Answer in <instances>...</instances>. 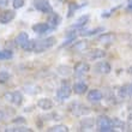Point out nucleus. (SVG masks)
<instances>
[{"label":"nucleus","mask_w":132,"mask_h":132,"mask_svg":"<svg viewBox=\"0 0 132 132\" xmlns=\"http://www.w3.org/2000/svg\"><path fill=\"white\" fill-rule=\"evenodd\" d=\"M127 119H129L130 121H132V109H131V112L129 113V115H127Z\"/></svg>","instance_id":"72a5a7b5"},{"label":"nucleus","mask_w":132,"mask_h":132,"mask_svg":"<svg viewBox=\"0 0 132 132\" xmlns=\"http://www.w3.org/2000/svg\"><path fill=\"white\" fill-rule=\"evenodd\" d=\"M7 131H14V132H31L32 130L29 129V127H21V126H18V127H14V129H9Z\"/></svg>","instance_id":"c85d7f7f"},{"label":"nucleus","mask_w":132,"mask_h":132,"mask_svg":"<svg viewBox=\"0 0 132 132\" xmlns=\"http://www.w3.org/2000/svg\"><path fill=\"white\" fill-rule=\"evenodd\" d=\"M130 94H132V85L130 87Z\"/></svg>","instance_id":"4c0bfd02"},{"label":"nucleus","mask_w":132,"mask_h":132,"mask_svg":"<svg viewBox=\"0 0 132 132\" xmlns=\"http://www.w3.org/2000/svg\"><path fill=\"white\" fill-rule=\"evenodd\" d=\"M127 72H129L130 75H132V66H131V67H129V70H127Z\"/></svg>","instance_id":"c9c22d12"},{"label":"nucleus","mask_w":132,"mask_h":132,"mask_svg":"<svg viewBox=\"0 0 132 132\" xmlns=\"http://www.w3.org/2000/svg\"><path fill=\"white\" fill-rule=\"evenodd\" d=\"M4 98L7 102H11L14 106H21L23 103V95L19 91H13V93H6L4 95Z\"/></svg>","instance_id":"20e7f679"},{"label":"nucleus","mask_w":132,"mask_h":132,"mask_svg":"<svg viewBox=\"0 0 132 132\" xmlns=\"http://www.w3.org/2000/svg\"><path fill=\"white\" fill-rule=\"evenodd\" d=\"M97 41L100 42V43H102V45L109 46L115 41V35L113 34V32H103L102 35L98 36Z\"/></svg>","instance_id":"6e6552de"},{"label":"nucleus","mask_w":132,"mask_h":132,"mask_svg":"<svg viewBox=\"0 0 132 132\" xmlns=\"http://www.w3.org/2000/svg\"><path fill=\"white\" fill-rule=\"evenodd\" d=\"M56 72L59 73L60 76H70L71 75V72H72V70H71V67L67 65H60L58 66V69H56Z\"/></svg>","instance_id":"a211bd4d"},{"label":"nucleus","mask_w":132,"mask_h":132,"mask_svg":"<svg viewBox=\"0 0 132 132\" xmlns=\"http://www.w3.org/2000/svg\"><path fill=\"white\" fill-rule=\"evenodd\" d=\"M89 21V16H82V17L78 18V21H77L76 24L72 25V29H80L82 27H84V25L87 24V22Z\"/></svg>","instance_id":"aec40b11"},{"label":"nucleus","mask_w":132,"mask_h":132,"mask_svg":"<svg viewBox=\"0 0 132 132\" xmlns=\"http://www.w3.org/2000/svg\"><path fill=\"white\" fill-rule=\"evenodd\" d=\"M47 23H48L49 28L55 29L56 27L59 25V23H60V17H59V14L54 13V12L52 11L51 13H48V19H47Z\"/></svg>","instance_id":"ddd939ff"},{"label":"nucleus","mask_w":132,"mask_h":132,"mask_svg":"<svg viewBox=\"0 0 132 132\" xmlns=\"http://www.w3.org/2000/svg\"><path fill=\"white\" fill-rule=\"evenodd\" d=\"M73 91L77 95H83L88 91V85L84 82H77L73 84Z\"/></svg>","instance_id":"2eb2a0df"},{"label":"nucleus","mask_w":132,"mask_h":132,"mask_svg":"<svg viewBox=\"0 0 132 132\" xmlns=\"http://www.w3.org/2000/svg\"><path fill=\"white\" fill-rule=\"evenodd\" d=\"M126 10H127V12H131L132 13V1H130V4L127 5V7H126Z\"/></svg>","instance_id":"2f4dec72"},{"label":"nucleus","mask_w":132,"mask_h":132,"mask_svg":"<svg viewBox=\"0 0 132 132\" xmlns=\"http://www.w3.org/2000/svg\"><path fill=\"white\" fill-rule=\"evenodd\" d=\"M71 93H72V89L69 87V85H61V87L58 89L56 91V96L59 100H66V98H69L71 96Z\"/></svg>","instance_id":"1a4fd4ad"},{"label":"nucleus","mask_w":132,"mask_h":132,"mask_svg":"<svg viewBox=\"0 0 132 132\" xmlns=\"http://www.w3.org/2000/svg\"><path fill=\"white\" fill-rule=\"evenodd\" d=\"M48 131L49 132H67L69 127L66 125H54L52 127H49Z\"/></svg>","instance_id":"5701e85b"},{"label":"nucleus","mask_w":132,"mask_h":132,"mask_svg":"<svg viewBox=\"0 0 132 132\" xmlns=\"http://www.w3.org/2000/svg\"><path fill=\"white\" fill-rule=\"evenodd\" d=\"M35 43H36V41H32V40H28V41L25 42L24 45L22 46V48L24 49L25 52H34Z\"/></svg>","instance_id":"4be33fe9"},{"label":"nucleus","mask_w":132,"mask_h":132,"mask_svg":"<svg viewBox=\"0 0 132 132\" xmlns=\"http://www.w3.org/2000/svg\"><path fill=\"white\" fill-rule=\"evenodd\" d=\"M129 47H130V48H132V40H131V41H130V43H129Z\"/></svg>","instance_id":"e433bc0d"},{"label":"nucleus","mask_w":132,"mask_h":132,"mask_svg":"<svg viewBox=\"0 0 132 132\" xmlns=\"http://www.w3.org/2000/svg\"><path fill=\"white\" fill-rule=\"evenodd\" d=\"M88 47H89V42L88 41H79L76 42V45L73 46V49L78 51V52H82V51H85Z\"/></svg>","instance_id":"412c9836"},{"label":"nucleus","mask_w":132,"mask_h":132,"mask_svg":"<svg viewBox=\"0 0 132 132\" xmlns=\"http://www.w3.org/2000/svg\"><path fill=\"white\" fill-rule=\"evenodd\" d=\"M112 71V66L107 61H98L94 65V72L98 75H108Z\"/></svg>","instance_id":"39448f33"},{"label":"nucleus","mask_w":132,"mask_h":132,"mask_svg":"<svg viewBox=\"0 0 132 132\" xmlns=\"http://www.w3.org/2000/svg\"><path fill=\"white\" fill-rule=\"evenodd\" d=\"M35 7H36L38 11L43 12V13H51L53 11L51 4H49L47 0H37V1L35 3Z\"/></svg>","instance_id":"0eeeda50"},{"label":"nucleus","mask_w":132,"mask_h":132,"mask_svg":"<svg viewBox=\"0 0 132 132\" xmlns=\"http://www.w3.org/2000/svg\"><path fill=\"white\" fill-rule=\"evenodd\" d=\"M95 122H96L97 130L100 132H113L115 130L112 126V119L108 118L107 115H100Z\"/></svg>","instance_id":"f03ea898"},{"label":"nucleus","mask_w":132,"mask_h":132,"mask_svg":"<svg viewBox=\"0 0 132 132\" xmlns=\"http://www.w3.org/2000/svg\"><path fill=\"white\" fill-rule=\"evenodd\" d=\"M14 17H16V13H14L13 10H5L0 13V23L1 24H7L11 21H13Z\"/></svg>","instance_id":"423d86ee"},{"label":"nucleus","mask_w":132,"mask_h":132,"mask_svg":"<svg viewBox=\"0 0 132 132\" xmlns=\"http://www.w3.org/2000/svg\"><path fill=\"white\" fill-rule=\"evenodd\" d=\"M10 73L7 71H0V84H4L6 83L7 80L10 79Z\"/></svg>","instance_id":"393cba45"},{"label":"nucleus","mask_w":132,"mask_h":132,"mask_svg":"<svg viewBox=\"0 0 132 132\" xmlns=\"http://www.w3.org/2000/svg\"><path fill=\"white\" fill-rule=\"evenodd\" d=\"M28 40H29V36L27 32H19V34L17 35V37H16V43H17V46L22 47Z\"/></svg>","instance_id":"6ab92c4d"},{"label":"nucleus","mask_w":132,"mask_h":132,"mask_svg":"<svg viewBox=\"0 0 132 132\" xmlns=\"http://www.w3.org/2000/svg\"><path fill=\"white\" fill-rule=\"evenodd\" d=\"M103 29L102 28H97V29H93V30H89V31H84V32H80L82 36H90V35H95L97 34L98 31H102Z\"/></svg>","instance_id":"cd10ccee"},{"label":"nucleus","mask_w":132,"mask_h":132,"mask_svg":"<svg viewBox=\"0 0 132 132\" xmlns=\"http://www.w3.org/2000/svg\"><path fill=\"white\" fill-rule=\"evenodd\" d=\"M13 56L11 51H0V60H7Z\"/></svg>","instance_id":"b1692460"},{"label":"nucleus","mask_w":132,"mask_h":132,"mask_svg":"<svg viewBox=\"0 0 132 132\" xmlns=\"http://www.w3.org/2000/svg\"><path fill=\"white\" fill-rule=\"evenodd\" d=\"M60 1H64V0H60Z\"/></svg>","instance_id":"58836bf2"},{"label":"nucleus","mask_w":132,"mask_h":132,"mask_svg":"<svg viewBox=\"0 0 132 132\" xmlns=\"http://www.w3.org/2000/svg\"><path fill=\"white\" fill-rule=\"evenodd\" d=\"M37 106L41 109H43V111H49V109H52L53 108V101L51 100V98H40L37 102Z\"/></svg>","instance_id":"4468645a"},{"label":"nucleus","mask_w":132,"mask_h":132,"mask_svg":"<svg viewBox=\"0 0 132 132\" xmlns=\"http://www.w3.org/2000/svg\"><path fill=\"white\" fill-rule=\"evenodd\" d=\"M55 37H53V36H49V37H46V38H42V40H38L36 41L35 43V48H34V52L35 53H42L49 49L51 47L55 45Z\"/></svg>","instance_id":"f257e3e1"},{"label":"nucleus","mask_w":132,"mask_h":132,"mask_svg":"<svg viewBox=\"0 0 132 132\" xmlns=\"http://www.w3.org/2000/svg\"><path fill=\"white\" fill-rule=\"evenodd\" d=\"M70 112L72 113L73 115H76V117H82V115H85L88 114L90 109L88 106L83 103H79V102H72L71 106H70Z\"/></svg>","instance_id":"7ed1b4c3"},{"label":"nucleus","mask_w":132,"mask_h":132,"mask_svg":"<svg viewBox=\"0 0 132 132\" xmlns=\"http://www.w3.org/2000/svg\"><path fill=\"white\" fill-rule=\"evenodd\" d=\"M32 30L36 34H43L47 30H49V25L48 23H37V24L32 25Z\"/></svg>","instance_id":"dca6fc26"},{"label":"nucleus","mask_w":132,"mask_h":132,"mask_svg":"<svg viewBox=\"0 0 132 132\" xmlns=\"http://www.w3.org/2000/svg\"><path fill=\"white\" fill-rule=\"evenodd\" d=\"M112 126L114 129H118V127H124L125 126V122H122L120 119L118 118H113L112 119Z\"/></svg>","instance_id":"a878e982"},{"label":"nucleus","mask_w":132,"mask_h":132,"mask_svg":"<svg viewBox=\"0 0 132 132\" xmlns=\"http://www.w3.org/2000/svg\"><path fill=\"white\" fill-rule=\"evenodd\" d=\"M13 122H16V124H19V122H22V124H24L25 122V119L23 118V117H18V118H14L13 120H12Z\"/></svg>","instance_id":"7c9ffc66"},{"label":"nucleus","mask_w":132,"mask_h":132,"mask_svg":"<svg viewBox=\"0 0 132 132\" xmlns=\"http://www.w3.org/2000/svg\"><path fill=\"white\" fill-rule=\"evenodd\" d=\"M95 125V120L93 118H85L80 120V129L82 130H89Z\"/></svg>","instance_id":"f3484780"},{"label":"nucleus","mask_w":132,"mask_h":132,"mask_svg":"<svg viewBox=\"0 0 132 132\" xmlns=\"http://www.w3.org/2000/svg\"><path fill=\"white\" fill-rule=\"evenodd\" d=\"M87 97L90 102H100L102 100V97H103V94L98 89H91V90L88 91Z\"/></svg>","instance_id":"9b49d317"},{"label":"nucleus","mask_w":132,"mask_h":132,"mask_svg":"<svg viewBox=\"0 0 132 132\" xmlns=\"http://www.w3.org/2000/svg\"><path fill=\"white\" fill-rule=\"evenodd\" d=\"M73 71L76 75H85L87 72L90 71V65L85 61H79V63H77L73 67Z\"/></svg>","instance_id":"9d476101"},{"label":"nucleus","mask_w":132,"mask_h":132,"mask_svg":"<svg viewBox=\"0 0 132 132\" xmlns=\"http://www.w3.org/2000/svg\"><path fill=\"white\" fill-rule=\"evenodd\" d=\"M127 108H129V109H132V100H130V102L127 103Z\"/></svg>","instance_id":"f704fd0d"},{"label":"nucleus","mask_w":132,"mask_h":132,"mask_svg":"<svg viewBox=\"0 0 132 132\" xmlns=\"http://www.w3.org/2000/svg\"><path fill=\"white\" fill-rule=\"evenodd\" d=\"M129 1H132V0H129Z\"/></svg>","instance_id":"ea45409f"},{"label":"nucleus","mask_w":132,"mask_h":132,"mask_svg":"<svg viewBox=\"0 0 132 132\" xmlns=\"http://www.w3.org/2000/svg\"><path fill=\"white\" fill-rule=\"evenodd\" d=\"M78 9V5L75 3H70L69 4V14H67V17H72L73 13L76 12V10Z\"/></svg>","instance_id":"bb28decb"},{"label":"nucleus","mask_w":132,"mask_h":132,"mask_svg":"<svg viewBox=\"0 0 132 132\" xmlns=\"http://www.w3.org/2000/svg\"><path fill=\"white\" fill-rule=\"evenodd\" d=\"M25 0H13V7L14 9H21L24 6Z\"/></svg>","instance_id":"c756f323"},{"label":"nucleus","mask_w":132,"mask_h":132,"mask_svg":"<svg viewBox=\"0 0 132 132\" xmlns=\"http://www.w3.org/2000/svg\"><path fill=\"white\" fill-rule=\"evenodd\" d=\"M9 0H0V6H5Z\"/></svg>","instance_id":"473e14b6"},{"label":"nucleus","mask_w":132,"mask_h":132,"mask_svg":"<svg viewBox=\"0 0 132 132\" xmlns=\"http://www.w3.org/2000/svg\"><path fill=\"white\" fill-rule=\"evenodd\" d=\"M87 55L90 60L102 59V58L106 56V51L104 49H100V48H95V49H91L90 52H88Z\"/></svg>","instance_id":"f8f14e48"}]
</instances>
